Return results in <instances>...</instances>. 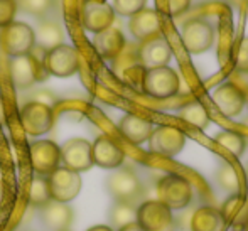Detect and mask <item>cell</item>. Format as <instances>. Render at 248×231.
Instances as JSON below:
<instances>
[{
	"label": "cell",
	"mask_w": 248,
	"mask_h": 231,
	"mask_svg": "<svg viewBox=\"0 0 248 231\" xmlns=\"http://www.w3.org/2000/svg\"><path fill=\"white\" fill-rule=\"evenodd\" d=\"M157 196L159 201L167 208L186 209L193 199V185L184 176L179 174H167L157 183Z\"/></svg>",
	"instance_id": "6da1fadb"
},
{
	"label": "cell",
	"mask_w": 248,
	"mask_h": 231,
	"mask_svg": "<svg viewBox=\"0 0 248 231\" xmlns=\"http://www.w3.org/2000/svg\"><path fill=\"white\" fill-rule=\"evenodd\" d=\"M145 94L157 100H166L179 92V76L169 66L145 69L140 83Z\"/></svg>",
	"instance_id": "7a4b0ae2"
},
{
	"label": "cell",
	"mask_w": 248,
	"mask_h": 231,
	"mask_svg": "<svg viewBox=\"0 0 248 231\" xmlns=\"http://www.w3.org/2000/svg\"><path fill=\"white\" fill-rule=\"evenodd\" d=\"M34 46H36V36L29 24L14 20L12 24L0 29V47L5 54L12 58L26 56Z\"/></svg>",
	"instance_id": "3957f363"
},
{
	"label": "cell",
	"mask_w": 248,
	"mask_h": 231,
	"mask_svg": "<svg viewBox=\"0 0 248 231\" xmlns=\"http://www.w3.org/2000/svg\"><path fill=\"white\" fill-rule=\"evenodd\" d=\"M181 41L191 54H201L215 44V27L204 19H191L181 31Z\"/></svg>",
	"instance_id": "277c9868"
},
{
	"label": "cell",
	"mask_w": 248,
	"mask_h": 231,
	"mask_svg": "<svg viewBox=\"0 0 248 231\" xmlns=\"http://www.w3.org/2000/svg\"><path fill=\"white\" fill-rule=\"evenodd\" d=\"M107 189L117 202H134L142 196V184L132 169H117L107 179Z\"/></svg>",
	"instance_id": "5b68a950"
},
{
	"label": "cell",
	"mask_w": 248,
	"mask_h": 231,
	"mask_svg": "<svg viewBox=\"0 0 248 231\" xmlns=\"http://www.w3.org/2000/svg\"><path fill=\"white\" fill-rule=\"evenodd\" d=\"M20 123L26 134L37 137L44 135L54 125V111L52 107H47L39 101H29L20 110Z\"/></svg>",
	"instance_id": "8992f818"
},
{
	"label": "cell",
	"mask_w": 248,
	"mask_h": 231,
	"mask_svg": "<svg viewBox=\"0 0 248 231\" xmlns=\"http://www.w3.org/2000/svg\"><path fill=\"white\" fill-rule=\"evenodd\" d=\"M174 221L172 211L159 199L145 201L137 208V223L145 231H169Z\"/></svg>",
	"instance_id": "52a82bcc"
},
{
	"label": "cell",
	"mask_w": 248,
	"mask_h": 231,
	"mask_svg": "<svg viewBox=\"0 0 248 231\" xmlns=\"http://www.w3.org/2000/svg\"><path fill=\"white\" fill-rule=\"evenodd\" d=\"M46 66L39 64L32 56H17L10 61V78L16 88L26 90L31 88L34 83L44 81L47 78Z\"/></svg>",
	"instance_id": "ba28073f"
},
{
	"label": "cell",
	"mask_w": 248,
	"mask_h": 231,
	"mask_svg": "<svg viewBox=\"0 0 248 231\" xmlns=\"http://www.w3.org/2000/svg\"><path fill=\"white\" fill-rule=\"evenodd\" d=\"M186 145V134L170 125L154 128L149 137L150 152L164 157H176Z\"/></svg>",
	"instance_id": "9c48e42d"
},
{
	"label": "cell",
	"mask_w": 248,
	"mask_h": 231,
	"mask_svg": "<svg viewBox=\"0 0 248 231\" xmlns=\"http://www.w3.org/2000/svg\"><path fill=\"white\" fill-rule=\"evenodd\" d=\"M51 199L58 202H69L81 191V176L79 172L69 170L66 167H58L52 174L47 176Z\"/></svg>",
	"instance_id": "30bf717a"
},
{
	"label": "cell",
	"mask_w": 248,
	"mask_h": 231,
	"mask_svg": "<svg viewBox=\"0 0 248 231\" xmlns=\"http://www.w3.org/2000/svg\"><path fill=\"white\" fill-rule=\"evenodd\" d=\"M29 159L37 176L47 177L61 162V150L52 140H36L29 145Z\"/></svg>",
	"instance_id": "8fae6325"
},
{
	"label": "cell",
	"mask_w": 248,
	"mask_h": 231,
	"mask_svg": "<svg viewBox=\"0 0 248 231\" xmlns=\"http://www.w3.org/2000/svg\"><path fill=\"white\" fill-rule=\"evenodd\" d=\"M44 66H46L47 75L58 76V78H69L78 71L79 54L76 47L61 44L47 51Z\"/></svg>",
	"instance_id": "7c38bea8"
},
{
	"label": "cell",
	"mask_w": 248,
	"mask_h": 231,
	"mask_svg": "<svg viewBox=\"0 0 248 231\" xmlns=\"http://www.w3.org/2000/svg\"><path fill=\"white\" fill-rule=\"evenodd\" d=\"M115 10L105 0H85L81 9V24L86 31L98 34L113 26Z\"/></svg>",
	"instance_id": "4fadbf2b"
},
{
	"label": "cell",
	"mask_w": 248,
	"mask_h": 231,
	"mask_svg": "<svg viewBox=\"0 0 248 231\" xmlns=\"http://www.w3.org/2000/svg\"><path fill=\"white\" fill-rule=\"evenodd\" d=\"M61 150V162L66 169L83 172L93 167L92 143L85 139H69L64 145L59 147Z\"/></svg>",
	"instance_id": "5bb4252c"
},
{
	"label": "cell",
	"mask_w": 248,
	"mask_h": 231,
	"mask_svg": "<svg viewBox=\"0 0 248 231\" xmlns=\"http://www.w3.org/2000/svg\"><path fill=\"white\" fill-rule=\"evenodd\" d=\"M213 103L219 110V113L228 118L238 117L247 103V96L242 90L233 83H223L213 93Z\"/></svg>",
	"instance_id": "9a60e30c"
},
{
	"label": "cell",
	"mask_w": 248,
	"mask_h": 231,
	"mask_svg": "<svg viewBox=\"0 0 248 231\" xmlns=\"http://www.w3.org/2000/svg\"><path fill=\"white\" fill-rule=\"evenodd\" d=\"M92 157L93 166L103 167V169H118L124 164L125 152L113 139H110L108 135H100L92 143Z\"/></svg>",
	"instance_id": "2e32d148"
},
{
	"label": "cell",
	"mask_w": 248,
	"mask_h": 231,
	"mask_svg": "<svg viewBox=\"0 0 248 231\" xmlns=\"http://www.w3.org/2000/svg\"><path fill=\"white\" fill-rule=\"evenodd\" d=\"M170 47L164 37L157 36L149 41H144L139 47V61L144 69H154L167 66L170 61Z\"/></svg>",
	"instance_id": "e0dca14e"
},
{
	"label": "cell",
	"mask_w": 248,
	"mask_h": 231,
	"mask_svg": "<svg viewBox=\"0 0 248 231\" xmlns=\"http://www.w3.org/2000/svg\"><path fill=\"white\" fill-rule=\"evenodd\" d=\"M128 29H130L132 36L139 41H149L152 37L160 36V19L159 14L154 9H142L135 15L130 17L128 22Z\"/></svg>",
	"instance_id": "ac0fdd59"
},
{
	"label": "cell",
	"mask_w": 248,
	"mask_h": 231,
	"mask_svg": "<svg viewBox=\"0 0 248 231\" xmlns=\"http://www.w3.org/2000/svg\"><path fill=\"white\" fill-rule=\"evenodd\" d=\"M118 130L134 145H140V143L147 142L150 134H152L154 127L149 120L139 117V115L128 113L125 117H122V120L118 122Z\"/></svg>",
	"instance_id": "d6986e66"
},
{
	"label": "cell",
	"mask_w": 248,
	"mask_h": 231,
	"mask_svg": "<svg viewBox=\"0 0 248 231\" xmlns=\"http://www.w3.org/2000/svg\"><path fill=\"white\" fill-rule=\"evenodd\" d=\"M41 219L52 231H64L73 221V209L66 202L51 201L41 206Z\"/></svg>",
	"instance_id": "ffe728a7"
},
{
	"label": "cell",
	"mask_w": 248,
	"mask_h": 231,
	"mask_svg": "<svg viewBox=\"0 0 248 231\" xmlns=\"http://www.w3.org/2000/svg\"><path fill=\"white\" fill-rule=\"evenodd\" d=\"M93 46H95L96 52H98L103 59H115L124 51V47L127 46V44H125V37L120 29L108 27V29L95 34V37H93Z\"/></svg>",
	"instance_id": "44dd1931"
},
{
	"label": "cell",
	"mask_w": 248,
	"mask_h": 231,
	"mask_svg": "<svg viewBox=\"0 0 248 231\" xmlns=\"http://www.w3.org/2000/svg\"><path fill=\"white\" fill-rule=\"evenodd\" d=\"M226 223L221 211L211 206H201L194 209L189 219L191 231H225Z\"/></svg>",
	"instance_id": "7402d4cb"
},
{
	"label": "cell",
	"mask_w": 248,
	"mask_h": 231,
	"mask_svg": "<svg viewBox=\"0 0 248 231\" xmlns=\"http://www.w3.org/2000/svg\"><path fill=\"white\" fill-rule=\"evenodd\" d=\"M225 218L226 226H233L235 230L242 231L248 221V201L240 194H232L219 209Z\"/></svg>",
	"instance_id": "603a6c76"
},
{
	"label": "cell",
	"mask_w": 248,
	"mask_h": 231,
	"mask_svg": "<svg viewBox=\"0 0 248 231\" xmlns=\"http://www.w3.org/2000/svg\"><path fill=\"white\" fill-rule=\"evenodd\" d=\"M34 36H36L37 46L49 51V49L62 44V41H64V31H62L59 22L51 19H44L41 20L37 29L34 31Z\"/></svg>",
	"instance_id": "cb8c5ba5"
},
{
	"label": "cell",
	"mask_w": 248,
	"mask_h": 231,
	"mask_svg": "<svg viewBox=\"0 0 248 231\" xmlns=\"http://www.w3.org/2000/svg\"><path fill=\"white\" fill-rule=\"evenodd\" d=\"M179 117L189 125H193V127L201 128V130H204L209 123L208 111H206V108L199 101H191V103L184 105L179 111Z\"/></svg>",
	"instance_id": "d4e9b609"
},
{
	"label": "cell",
	"mask_w": 248,
	"mask_h": 231,
	"mask_svg": "<svg viewBox=\"0 0 248 231\" xmlns=\"http://www.w3.org/2000/svg\"><path fill=\"white\" fill-rule=\"evenodd\" d=\"M215 142L218 143L221 149H225L226 152H230L233 157H240L245 150V137L238 132L233 130H221L219 134H216Z\"/></svg>",
	"instance_id": "484cf974"
},
{
	"label": "cell",
	"mask_w": 248,
	"mask_h": 231,
	"mask_svg": "<svg viewBox=\"0 0 248 231\" xmlns=\"http://www.w3.org/2000/svg\"><path fill=\"white\" fill-rule=\"evenodd\" d=\"M110 221L118 230L130 223H135L137 221V208H134L130 202H117L110 209Z\"/></svg>",
	"instance_id": "4316f807"
},
{
	"label": "cell",
	"mask_w": 248,
	"mask_h": 231,
	"mask_svg": "<svg viewBox=\"0 0 248 231\" xmlns=\"http://www.w3.org/2000/svg\"><path fill=\"white\" fill-rule=\"evenodd\" d=\"M216 177H218V183L223 189H225V191H228L230 194H240V187H242V184H240L238 172H236V169H235L233 164L223 162L221 166H219Z\"/></svg>",
	"instance_id": "83f0119b"
},
{
	"label": "cell",
	"mask_w": 248,
	"mask_h": 231,
	"mask_svg": "<svg viewBox=\"0 0 248 231\" xmlns=\"http://www.w3.org/2000/svg\"><path fill=\"white\" fill-rule=\"evenodd\" d=\"M51 201V191L49 184H47V177L44 176H34L31 181L29 187V202L32 206H43Z\"/></svg>",
	"instance_id": "f1b7e54d"
},
{
	"label": "cell",
	"mask_w": 248,
	"mask_h": 231,
	"mask_svg": "<svg viewBox=\"0 0 248 231\" xmlns=\"http://www.w3.org/2000/svg\"><path fill=\"white\" fill-rule=\"evenodd\" d=\"M16 2L20 10L36 17L47 15L54 5V0H16Z\"/></svg>",
	"instance_id": "f546056e"
},
{
	"label": "cell",
	"mask_w": 248,
	"mask_h": 231,
	"mask_svg": "<svg viewBox=\"0 0 248 231\" xmlns=\"http://www.w3.org/2000/svg\"><path fill=\"white\" fill-rule=\"evenodd\" d=\"M147 0H113V10L124 17H132L145 9Z\"/></svg>",
	"instance_id": "4dcf8cb0"
},
{
	"label": "cell",
	"mask_w": 248,
	"mask_h": 231,
	"mask_svg": "<svg viewBox=\"0 0 248 231\" xmlns=\"http://www.w3.org/2000/svg\"><path fill=\"white\" fill-rule=\"evenodd\" d=\"M19 12L16 0H0V29L7 27L16 20V14Z\"/></svg>",
	"instance_id": "1f68e13d"
},
{
	"label": "cell",
	"mask_w": 248,
	"mask_h": 231,
	"mask_svg": "<svg viewBox=\"0 0 248 231\" xmlns=\"http://www.w3.org/2000/svg\"><path fill=\"white\" fill-rule=\"evenodd\" d=\"M235 68L240 73H248V37L240 41L235 56Z\"/></svg>",
	"instance_id": "d6a6232c"
},
{
	"label": "cell",
	"mask_w": 248,
	"mask_h": 231,
	"mask_svg": "<svg viewBox=\"0 0 248 231\" xmlns=\"http://www.w3.org/2000/svg\"><path fill=\"white\" fill-rule=\"evenodd\" d=\"M191 5V0H167V10L172 17L184 14Z\"/></svg>",
	"instance_id": "836d02e7"
},
{
	"label": "cell",
	"mask_w": 248,
	"mask_h": 231,
	"mask_svg": "<svg viewBox=\"0 0 248 231\" xmlns=\"http://www.w3.org/2000/svg\"><path fill=\"white\" fill-rule=\"evenodd\" d=\"M32 101H39V103H44V105H47V107H51V105L56 101V96L51 92H47V90H43V92L34 94Z\"/></svg>",
	"instance_id": "e575fe53"
},
{
	"label": "cell",
	"mask_w": 248,
	"mask_h": 231,
	"mask_svg": "<svg viewBox=\"0 0 248 231\" xmlns=\"http://www.w3.org/2000/svg\"><path fill=\"white\" fill-rule=\"evenodd\" d=\"M118 231H145L144 228H142L140 225H139L137 221L135 223H130V225H127V226H124V228H120Z\"/></svg>",
	"instance_id": "d590c367"
},
{
	"label": "cell",
	"mask_w": 248,
	"mask_h": 231,
	"mask_svg": "<svg viewBox=\"0 0 248 231\" xmlns=\"http://www.w3.org/2000/svg\"><path fill=\"white\" fill-rule=\"evenodd\" d=\"M88 231H113V228H110V226H105V225H98V226H93V228H90Z\"/></svg>",
	"instance_id": "8d00e7d4"
},
{
	"label": "cell",
	"mask_w": 248,
	"mask_h": 231,
	"mask_svg": "<svg viewBox=\"0 0 248 231\" xmlns=\"http://www.w3.org/2000/svg\"><path fill=\"white\" fill-rule=\"evenodd\" d=\"M5 120V107H3V100L0 96V122Z\"/></svg>",
	"instance_id": "74e56055"
},
{
	"label": "cell",
	"mask_w": 248,
	"mask_h": 231,
	"mask_svg": "<svg viewBox=\"0 0 248 231\" xmlns=\"http://www.w3.org/2000/svg\"><path fill=\"white\" fill-rule=\"evenodd\" d=\"M3 194H5V187H3V183H2V179H0V204H2V201H3Z\"/></svg>",
	"instance_id": "f35d334b"
},
{
	"label": "cell",
	"mask_w": 248,
	"mask_h": 231,
	"mask_svg": "<svg viewBox=\"0 0 248 231\" xmlns=\"http://www.w3.org/2000/svg\"><path fill=\"white\" fill-rule=\"evenodd\" d=\"M242 231H248V221H247V225L243 226V230H242Z\"/></svg>",
	"instance_id": "ab89813d"
},
{
	"label": "cell",
	"mask_w": 248,
	"mask_h": 231,
	"mask_svg": "<svg viewBox=\"0 0 248 231\" xmlns=\"http://www.w3.org/2000/svg\"><path fill=\"white\" fill-rule=\"evenodd\" d=\"M247 201H248V194H247Z\"/></svg>",
	"instance_id": "60d3db41"
},
{
	"label": "cell",
	"mask_w": 248,
	"mask_h": 231,
	"mask_svg": "<svg viewBox=\"0 0 248 231\" xmlns=\"http://www.w3.org/2000/svg\"><path fill=\"white\" fill-rule=\"evenodd\" d=\"M247 172H248V169H247Z\"/></svg>",
	"instance_id": "b9f144b4"
},
{
	"label": "cell",
	"mask_w": 248,
	"mask_h": 231,
	"mask_svg": "<svg viewBox=\"0 0 248 231\" xmlns=\"http://www.w3.org/2000/svg\"><path fill=\"white\" fill-rule=\"evenodd\" d=\"M64 231H68V230H64Z\"/></svg>",
	"instance_id": "7bdbcfd3"
}]
</instances>
